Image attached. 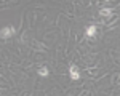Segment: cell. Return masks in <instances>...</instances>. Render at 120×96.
Listing matches in <instances>:
<instances>
[{
    "mask_svg": "<svg viewBox=\"0 0 120 96\" xmlns=\"http://www.w3.org/2000/svg\"><path fill=\"white\" fill-rule=\"evenodd\" d=\"M69 75H71V78H72V80H79V78H80L79 67L75 66V64H71V67H69Z\"/></svg>",
    "mask_w": 120,
    "mask_h": 96,
    "instance_id": "1",
    "label": "cell"
},
{
    "mask_svg": "<svg viewBox=\"0 0 120 96\" xmlns=\"http://www.w3.org/2000/svg\"><path fill=\"white\" fill-rule=\"evenodd\" d=\"M13 34H15V29L11 27V26H8V27L2 29V34H0V35H2V38H8L10 35H13Z\"/></svg>",
    "mask_w": 120,
    "mask_h": 96,
    "instance_id": "2",
    "label": "cell"
},
{
    "mask_svg": "<svg viewBox=\"0 0 120 96\" xmlns=\"http://www.w3.org/2000/svg\"><path fill=\"white\" fill-rule=\"evenodd\" d=\"M86 35H88V37H94V35H96V27H94V26L86 27Z\"/></svg>",
    "mask_w": 120,
    "mask_h": 96,
    "instance_id": "3",
    "label": "cell"
},
{
    "mask_svg": "<svg viewBox=\"0 0 120 96\" xmlns=\"http://www.w3.org/2000/svg\"><path fill=\"white\" fill-rule=\"evenodd\" d=\"M38 75H42V77H46V75H48V69H46L45 66L38 67Z\"/></svg>",
    "mask_w": 120,
    "mask_h": 96,
    "instance_id": "4",
    "label": "cell"
},
{
    "mask_svg": "<svg viewBox=\"0 0 120 96\" xmlns=\"http://www.w3.org/2000/svg\"><path fill=\"white\" fill-rule=\"evenodd\" d=\"M99 13H101V16H109V15H111L112 11H111L109 8H102L101 11H99Z\"/></svg>",
    "mask_w": 120,
    "mask_h": 96,
    "instance_id": "5",
    "label": "cell"
}]
</instances>
